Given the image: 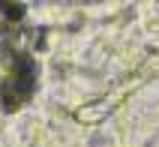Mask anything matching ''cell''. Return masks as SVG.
<instances>
[{
    "label": "cell",
    "instance_id": "obj_1",
    "mask_svg": "<svg viewBox=\"0 0 159 147\" xmlns=\"http://www.w3.org/2000/svg\"><path fill=\"white\" fill-rule=\"evenodd\" d=\"M33 66L27 60H18L15 63V72H12V78H9V84L3 87V102L9 99V108H15L21 99H24L27 93H30V87H33Z\"/></svg>",
    "mask_w": 159,
    "mask_h": 147
}]
</instances>
